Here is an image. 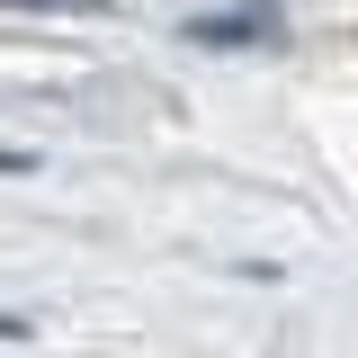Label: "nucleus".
<instances>
[{
  "label": "nucleus",
  "instance_id": "nucleus-1",
  "mask_svg": "<svg viewBox=\"0 0 358 358\" xmlns=\"http://www.w3.org/2000/svg\"><path fill=\"white\" fill-rule=\"evenodd\" d=\"M9 9H63V0H9Z\"/></svg>",
  "mask_w": 358,
  "mask_h": 358
}]
</instances>
